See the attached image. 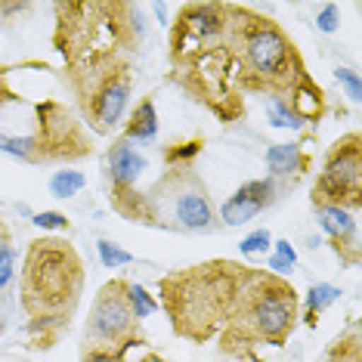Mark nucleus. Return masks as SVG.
<instances>
[{
  "mask_svg": "<svg viewBox=\"0 0 362 362\" xmlns=\"http://www.w3.org/2000/svg\"><path fill=\"white\" fill-rule=\"evenodd\" d=\"M84 260L69 238L44 235L28 242L22 254L19 303L28 316L25 334L31 347L50 350L69 332L81 298H84Z\"/></svg>",
  "mask_w": 362,
  "mask_h": 362,
  "instance_id": "1",
  "label": "nucleus"
},
{
  "mask_svg": "<svg viewBox=\"0 0 362 362\" xmlns=\"http://www.w3.org/2000/svg\"><path fill=\"white\" fill-rule=\"evenodd\" d=\"M251 263L233 257L202 260L158 279V310H164L177 337L189 344H211L226 328L242 298Z\"/></svg>",
  "mask_w": 362,
  "mask_h": 362,
  "instance_id": "2",
  "label": "nucleus"
},
{
  "mask_svg": "<svg viewBox=\"0 0 362 362\" xmlns=\"http://www.w3.org/2000/svg\"><path fill=\"white\" fill-rule=\"evenodd\" d=\"M53 50L62 56V71L136 53L149 40L146 10L130 0H69L53 4Z\"/></svg>",
  "mask_w": 362,
  "mask_h": 362,
  "instance_id": "3",
  "label": "nucleus"
},
{
  "mask_svg": "<svg viewBox=\"0 0 362 362\" xmlns=\"http://www.w3.org/2000/svg\"><path fill=\"white\" fill-rule=\"evenodd\" d=\"M226 47L235 56L242 93L263 100H285L307 71V62L291 35L273 16L245 4H229Z\"/></svg>",
  "mask_w": 362,
  "mask_h": 362,
  "instance_id": "4",
  "label": "nucleus"
},
{
  "mask_svg": "<svg viewBox=\"0 0 362 362\" xmlns=\"http://www.w3.org/2000/svg\"><path fill=\"white\" fill-rule=\"evenodd\" d=\"M300 298L285 276L251 267L233 319L214 341L223 356L254 359L260 347H285L298 328Z\"/></svg>",
  "mask_w": 362,
  "mask_h": 362,
  "instance_id": "5",
  "label": "nucleus"
},
{
  "mask_svg": "<svg viewBox=\"0 0 362 362\" xmlns=\"http://www.w3.org/2000/svg\"><path fill=\"white\" fill-rule=\"evenodd\" d=\"M13 109H19L13 118L19 127H0L4 155L22 164H71L93 155V134L69 103L56 96L25 103L16 96Z\"/></svg>",
  "mask_w": 362,
  "mask_h": 362,
  "instance_id": "6",
  "label": "nucleus"
},
{
  "mask_svg": "<svg viewBox=\"0 0 362 362\" xmlns=\"http://www.w3.org/2000/svg\"><path fill=\"white\" fill-rule=\"evenodd\" d=\"M143 226L183 235H211L220 229L208 183L195 164L164 168L149 189H143Z\"/></svg>",
  "mask_w": 362,
  "mask_h": 362,
  "instance_id": "7",
  "label": "nucleus"
},
{
  "mask_svg": "<svg viewBox=\"0 0 362 362\" xmlns=\"http://www.w3.org/2000/svg\"><path fill=\"white\" fill-rule=\"evenodd\" d=\"M62 75L75 96L78 118L93 136H112L124 124L130 96H134V69L127 56H115Z\"/></svg>",
  "mask_w": 362,
  "mask_h": 362,
  "instance_id": "8",
  "label": "nucleus"
},
{
  "mask_svg": "<svg viewBox=\"0 0 362 362\" xmlns=\"http://www.w3.org/2000/svg\"><path fill=\"white\" fill-rule=\"evenodd\" d=\"M170 84L180 87L192 103L208 109L220 124H235L245 118V93L238 84V65L226 44L189 56L186 62L170 65Z\"/></svg>",
  "mask_w": 362,
  "mask_h": 362,
  "instance_id": "9",
  "label": "nucleus"
},
{
  "mask_svg": "<svg viewBox=\"0 0 362 362\" xmlns=\"http://www.w3.org/2000/svg\"><path fill=\"white\" fill-rule=\"evenodd\" d=\"M143 344V322L127 303V279H109L90 303L81 337V362H127Z\"/></svg>",
  "mask_w": 362,
  "mask_h": 362,
  "instance_id": "10",
  "label": "nucleus"
},
{
  "mask_svg": "<svg viewBox=\"0 0 362 362\" xmlns=\"http://www.w3.org/2000/svg\"><path fill=\"white\" fill-rule=\"evenodd\" d=\"M334 204V208L359 211L362 204V139L356 130L337 136L328 146L322 170L313 186V208Z\"/></svg>",
  "mask_w": 362,
  "mask_h": 362,
  "instance_id": "11",
  "label": "nucleus"
},
{
  "mask_svg": "<svg viewBox=\"0 0 362 362\" xmlns=\"http://www.w3.org/2000/svg\"><path fill=\"white\" fill-rule=\"evenodd\" d=\"M168 56L170 65L186 62L189 56L226 44L229 31V4H180L177 19L170 22Z\"/></svg>",
  "mask_w": 362,
  "mask_h": 362,
  "instance_id": "12",
  "label": "nucleus"
},
{
  "mask_svg": "<svg viewBox=\"0 0 362 362\" xmlns=\"http://www.w3.org/2000/svg\"><path fill=\"white\" fill-rule=\"evenodd\" d=\"M285 186L279 183L273 177H263V180H248V183H242L235 189L229 199L220 204V226H245L251 223L254 217H260L267 208H273V204L282 199Z\"/></svg>",
  "mask_w": 362,
  "mask_h": 362,
  "instance_id": "13",
  "label": "nucleus"
},
{
  "mask_svg": "<svg viewBox=\"0 0 362 362\" xmlns=\"http://www.w3.org/2000/svg\"><path fill=\"white\" fill-rule=\"evenodd\" d=\"M319 229L328 235V242L334 245V254L341 257L344 267H356L359 263V226L353 211L334 208V204H316Z\"/></svg>",
  "mask_w": 362,
  "mask_h": 362,
  "instance_id": "14",
  "label": "nucleus"
},
{
  "mask_svg": "<svg viewBox=\"0 0 362 362\" xmlns=\"http://www.w3.org/2000/svg\"><path fill=\"white\" fill-rule=\"evenodd\" d=\"M149 168L146 155L130 146L124 136H118L115 143L105 149L103 155V174H105V183L109 189H130L136 186V180L143 177V170Z\"/></svg>",
  "mask_w": 362,
  "mask_h": 362,
  "instance_id": "15",
  "label": "nucleus"
},
{
  "mask_svg": "<svg viewBox=\"0 0 362 362\" xmlns=\"http://www.w3.org/2000/svg\"><path fill=\"white\" fill-rule=\"evenodd\" d=\"M267 161V177L279 180L285 189H291L298 180L307 177L310 164H313V152L303 143H273L263 155Z\"/></svg>",
  "mask_w": 362,
  "mask_h": 362,
  "instance_id": "16",
  "label": "nucleus"
},
{
  "mask_svg": "<svg viewBox=\"0 0 362 362\" xmlns=\"http://www.w3.org/2000/svg\"><path fill=\"white\" fill-rule=\"evenodd\" d=\"M282 103L288 105L291 118L298 121L300 127H316L328 115V96H325V90L316 84L313 75H303L298 84L288 90V96Z\"/></svg>",
  "mask_w": 362,
  "mask_h": 362,
  "instance_id": "17",
  "label": "nucleus"
},
{
  "mask_svg": "<svg viewBox=\"0 0 362 362\" xmlns=\"http://www.w3.org/2000/svg\"><path fill=\"white\" fill-rule=\"evenodd\" d=\"M118 136H124L130 146H149L158 139V112H155L152 96H143L134 105V112H130V118L124 121Z\"/></svg>",
  "mask_w": 362,
  "mask_h": 362,
  "instance_id": "18",
  "label": "nucleus"
},
{
  "mask_svg": "<svg viewBox=\"0 0 362 362\" xmlns=\"http://www.w3.org/2000/svg\"><path fill=\"white\" fill-rule=\"evenodd\" d=\"M341 298V288L332 285V282H313L307 288V310H303V322L307 328H316L319 325V316L332 307V303Z\"/></svg>",
  "mask_w": 362,
  "mask_h": 362,
  "instance_id": "19",
  "label": "nucleus"
},
{
  "mask_svg": "<svg viewBox=\"0 0 362 362\" xmlns=\"http://www.w3.org/2000/svg\"><path fill=\"white\" fill-rule=\"evenodd\" d=\"M50 195L53 199H75V195L84 192V186H87V177L81 174V170H71V168H62V170H56V174L50 177Z\"/></svg>",
  "mask_w": 362,
  "mask_h": 362,
  "instance_id": "20",
  "label": "nucleus"
},
{
  "mask_svg": "<svg viewBox=\"0 0 362 362\" xmlns=\"http://www.w3.org/2000/svg\"><path fill=\"white\" fill-rule=\"evenodd\" d=\"M202 149H204V139H202V136L164 146V149H161V155H164V168H183V164H195V158L202 155Z\"/></svg>",
  "mask_w": 362,
  "mask_h": 362,
  "instance_id": "21",
  "label": "nucleus"
},
{
  "mask_svg": "<svg viewBox=\"0 0 362 362\" xmlns=\"http://www.w3.org/2000/svg\"><path fill=\"white\" fill-rule=\"evenodd\" d=\"M263 269H269V273L288 279V273H294V269H298V251H294V245L288 242V238H279V242H273V254H267V267H263Z\"/></svg>",
  "mask_w": 362,
  "mask_h": 362,
  "instance_id": "22",
  "label": "nucleus"
},
{
  "mask_svg": "<svg viewBox=\"0 0 362 362\" xmlns=\"http://www.w3.org/2000/svg\"><path fill=\"white\" fill-rule=\"evenodd\" d=\"M322 362H362V350H359V332L356 325H350L347 334H341L337 341L328 347Z\"/></svg>",
  "mask_w": 362,
  "mask_h": 362,
  "instance_id": "23",
  "label": "nucleus"
},
{
  "mask_svg": "<svg viewBox=\"0 0 362 362\" xmlns=\"http://www.w3.org/2000/svg\"><path fill=\"white\" fill-rule=\"evenodd\" d=\"M127 303H130V310H134V316L139 322L158 313V300H155L139 282H127Z\"/></svg>",
  "mask_w": 362,
  "mask_h": 362,
  "instance_id": "24",
  "label": "nucleus"
},
{
  "mask_svg": "<svg viewBox=\"0 0 362 362\" xmlns=\"http://www.w3.org/2000/svg\"><path fill=\"white\" fill-rule=\"evenodd\" d=\"M96 254H100V260H103L105 269H121V267H130V263H136L134 254L124 251L121 245L109 242V238H100V242H96Z\"/></svg>",
  "mask_w": 362,
  "mask_h": 362,
  "instance_id": "25",
  "label": "nucleus"
},
{
  "mask_svg": "<svg viewBox=\"0 0 362 362\" xmlns=\"http://www.w3.org/2000/svg\"><path fill=\"white\" fill-rule=\"evenodd\" d=\"M273 242L276 238L269 235V229H251V233L242 238L238 251H242V257H267V254L273 251Z\"/></svg>",
  "mask_w": 362,
  "mask_h": 362,
  "instance_id": "26",
  "label": "nucleus"
},
{
  "mask_svg": "<svg viewBox=\"0 0 362 362\" xmlns=\"http://www.w3.org/2000/svg\"><path fill=\"white\" fill-rule=\"evenodd\" d=\"M31 223L37 229H44V233H69L71 229V220L62 211H35Z\"/></svg>",
  "mask_w": 362,
  "mask_h": 362,
  "instance_id": "27",
  "label": "nucleus"
},
{
  "mask_svg": "<svg viewBox=\"0 0 362 362\" xmlns=\"http://www.w3.org/2000/svg\"><path fill=\"white\" fill-rule=\"evenodd\" d=\"M267 121L273 127H282V130H303L298 121L291 118V112H288V105L282 100H267Z\"/></svg>",
  "mask_w": 362,
  "mask_h": 362,
  "instance_id": "28",
  "label": "nucleus"
},
{
  "mask_svg": "<svg viewBox=\"0 0 362 362\" xmlns=\"http://www.w3.org/2000/svg\"><path fill=\"white\" fill-rule=\"evenodd\" d=\"M334 81H337V84H341L344 90H347V100H350V103H359V100H362V78H359V71L337 65V69H334Z\"/></svg>",
  "mask_w": 362,
  "mask_h": 362,
  "instance_id": "29",
  "label": "nucleus"
},
{
  "mask_svg": "<svg viewBox=\"0 0 362 362\" xmlns=\"http://www.w3.org/2000/svg\"><path fill=\"white\" fill-rule=\"evenodd\" d=\"M316 28L322 31V35H334L337 28H341V6L337 4H322L316 10Z\"/></svg>",
  "mask_w": 362,
  "mask_h": 362,
  "instance_id": "30",
  "label": "nucleus"
},
{
  "mask_svg": "<svg viewBox=\"0 0 362 362\" xmlns=\"http://www.w3.org/2000/svg\"><path fill=\"white\" fill-rule=\"evenodd\" d=\"M13 75H16V65H0V109L19 96L13 87Z\"/></svg>",
  "mask_w": 362,
  "mask_h": 362,
  "instance_id": "31",
  "label": "nucleus"
},
{
  "mask_svg": "<svg viewBox=\"0 0 362 362\" xmlns=\"http://www.w3.org/2000/svg\"><path fill=\"white\" fill-rule=\"evenodd\" d=\"M16 260H19V251L10 242L0 245V273H16Z\"/></svg>",
  "mask_w": 362,
  "mask_h": 362,
  "instance_id": "32",
  "label": "nucleus"
},
{
  "mask_svg": "<svg viewBox=\"0 0 362 362\" xmlns=\"http://www.w3.org/2000/svg\"><path fill=\"white\" fill-rule=\"evenodd\" d=\"M152 13L158 16V25L170 28V19H168V6H164V4H152Z\"/></svg>",
  "mask_w": 362,
  "mask_h": 362,
  "instance_id": "33",
  "label": "nucleus"
},
{
  "mask_svg": "<svg viewBox=\"0 0 362 362\" xmlns=\"http://www.w3.org/2000/svg\"><path fill=\"white\" fill-rule=\"evenodd\" d=\"M4 242H10V226L0 220V245H4Z\"/></svg>",
  "mask_w": 362,
  "mask_h": 362,
  "instance_id": "34",
  "label": "nucleus"
},
{
  "mask_svg": "<svg viewBox=\"0 0 362 362\" xmlns=\"http://www.w3.org/2000/svg\"><path fill=\"white\" fill-rule=\"evenodd\" d=\"M13 279H16V273H0V291H4V288H6V285H10V282H13Z\"/></svg>",
  "mask_w": 362,
  "mask_h": 362,
  "instance_id": "35",
  "label": "nucleus"
}]
</instances>
